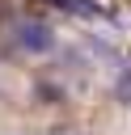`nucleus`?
<instances>
[{"label":"nucleus","mask_w":131,"mask_h":135,"mask_svg":"<svg viewBox=\"0 0 131 135\" xmlns=\"http://www.w3.org/2000/svg\"><path fill=\"white\" fill-rule=\"evenodd\" d=\"M13 42H17L21 51H30V55L55 51V34H51V25H42V21H21V25H13Z\"/></svg>","instance_id":"nucleus-1"},{"label":"nucleus","mask_w":131,"mask_h":135,"mask_svg":"<svg viewBox=\"0 0 131 135\" xmlns=\"http://www.w3.org/2000/svg\"><path fill=\"white\" fill-rule=\"evenodd\" d=\"M46 4H55V8H63V13H72V17H106V8L97 4V0H46Z\"/></svg>","instance_id":"nucleus-2"},{"label":"nucleus","mask_w":131,"mask_h":135,"mask_svg":"<svg viewBox=\"0 0 131 135\" xmlns=\"http://www.w3.org/2000/svg\"><path fill=\"white\" fill-rule=\"evenodd\" d=\"M114 97L123 105H131V68H118V80H114Z\"/></svg>","instance_id":"nucleus-3"}]
</instances>
